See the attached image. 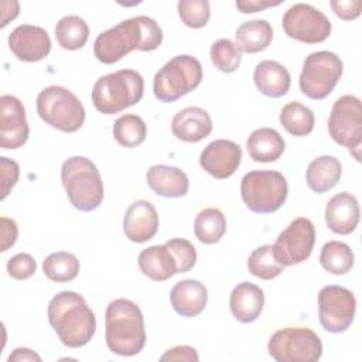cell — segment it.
Returning a JSON list of instances; mask_svg holds the SVG:
<instances>
[{"label": "cell", "mask_w": 362, "mask_h": 362, "mask_svg": "<svg viewBox=\"0 0 362 362\" xmlns=\"http://www.w3.org/2000/svg\"><path fill=\"white\" fill-rule=\"evenodd\" d=\"M163 42V31L156 20L137 16L120 21L100 33L93 44V54L103 64H115L133 49L154 51Z\"/></svg>", "instance_id": "obj_1"}, {"label": "cell", "mask_w": 362, "mask_h": 362, "mask_svg": "<svg viewBox=\"0 0 362 362\" xmlns=\"http://www.w3.org/2000/svg\"><path fill=\"white\" fill-rule=\"evenodd\" d=\"M281 25L284 33L300 42L318 44L331 34V21L328 17L311 4L297 3L287 8Z\"/></svg>", "instance_id": "obj_13"}, {"label": "cell", "mask_w": 362, "mask_h": 362, "mask_svg": "<svg viewBox=\"0 0 362 362\" xmlns=\"http://www.w3.org/2000/svg\"><path fill=\"white\" fill-rule=\"evenodd\" d=\"M181 21L189 28H202L206 25L211 7L206 0H180L177 4Z\"/></svg>", "instance_id": "obj_37"}, {"label": "cell", "mask_w": 362, "mask_h": 362, "mask_svg": "<svg viewBox=\"0 0 362 362\" xmlns=\"http://www.w3.org/2000/svg\"><path fill=\"white\" fill-rule=\"evenodd\" d=\"M359 216L358 199L351 192H338L325 205V223L334 233H352L359 223Z\"/></svg>", "instance_id": "obj_19"}, {"label": "cell", "mask_w": 362, "mask_h": 362, "mask_svg": "<svg viewBox=\"0 0 362 362\" xmlns=\"http://www.w3.org/2000/svg\"><path fill=\"white\" fill-rule=\"evenodd\" d=\"M279 119L281 126L290 134L297 137L310 134L315 124V117L313 110L297 100L284 105L280 110Z\"/></svg>", "instance_id": "obj_31"}, {"label": "cell", "mask_w": 362, "mask_h": 362, "mask_svg": "<svg viewBox=\"0 0 362 362\" xmlns=\"http://www.w3.org/2000/svg\"><path fill=\"white\" fill-rule=\"evenodd\" d=\"M281 1H259V0H239L236 1V8L243 13H256L260 10H264L267 7H273V6H279Z\"/></svg>", "instance_id": "obj_44"}, {"label": "cell", "mask_w": 362, "mask_h": 362, "mask_svg": "<svg viewBox=\"0 0 362 362\" xmlns=\"http://www.w3.org/2000/svg\"><path fill=\"white\" fill-rule=\"evenodd\" d=\"M273 40V28L266 20H249L235 31V44L240 52L256 54L266 49Z\"/></svg>", "instance_id": "obj_28"}, {"label": "cell", "mask_w": 362, "mask_h": 362, "mask_svg": "<svg viewBox=\"0 0 362 362\" xmlns=\"http://www.w3.org/2000/svg\"><path fill=\"white\" fill-rule=\"evenodd\" d=\"M284 266L273 255L272 245L256 247L247 257V270L257 279L272 280L283 272Z\"/></svg>", "instance_id": "obj_35"}, {"label": "cell", "mask_w": 362, "mask_h": 362, "mask_svg": "<svg viewBox=\"0 0 362 362\" xmlns=\"http://www.w3.org/2000/svg\"><path fill=\"white\" fill-rule=\"evenodd\" d=\"M211 61L221 72H235L242 61V52L236 44L228 38H221L211 45Z\"/></svg>", "instance_id": "obj_36"}, {"label": "cell", "mask_w": 362, "mask_h": 362, "mask_svg": "<svg viewBox=\"0 0 362 362\" xmlns=\"http://www.w3.org/2000/svg\"><path fill=\"white\" fill-rule=\"evenodd\" d=\"M137 263L141 273L154 281H165L178 273L177 260L165 243L143 249Z\"/></svg>", "instance_id": "obj_24"}, {"label": "cell", "mask_w": 362, "mask_h": 362, "mask_svg": "<svg viewBox=\"0 0 362 362\" xmlns=\"http://www.w3.org/2000/svg\"><path fill=\"white\" fill-rule=\"evenodd\" d=\"M21 361H41V356L34 352L30 348H16L10 356H8V362H21Z\"/></svg>", "instance_id": "obj_45"}, {"label": "cell", "mask_w": 362, "mask_h": 362, "mask_svg": "<svg viewBox=\"0 0 362 362\" xmlns=\"http://www.w3.org/2000/svg\"><path fill=\"white\" fill-rule=\"evenodd\" d=\"M201 81V62L192 55H177L156 72L153 92L158 100L171 103L197 89Z\"/></svg>", "instance_id": "obj_6"}, {"label": "cell", "mask_w": 362, "mask_h": 362, "mask_svg": "<svg viewBox=\"0 0 362 362\" xmlns=\"http://www.w3.org/2000/svg\"><path fill=\"white\" fill-rule=\"evenodd\" d=\"M37 270L35 259L28 253H17L7 262V272L16 280H27Z\"/></svg>", "instance_id": "obj_39"}, {"label": "cell", "mask_w": 362, "mask_h": 362, "mask_svg": "<svg viewBox=\"0 0 362 362\" xmlns=\"http://www.w3.org/2000/svg\"><path fill=\"white\" fill-rule=\"evenodd\" d=\"M160 361H187V362H197L199 361L198 352L195 348L189 345H178L174 346L168 351H165L161 356Z\"/></svg>", "instance_id": "obj_42"}, {"label": "cell", "mask_w": 362, "mask_h": 362, "mask_svg": "<svg viewBox=\"0 0 362 362\" xmlns=\"http://www.w3.org/2000/svg\"><path fill=\"white\" fill-rule=\"evenodd\" d=\"M287 194V180L279 171H249L240 181L242 199L256 214H272L277 211L286 202Z\"/></svg>", "instance_id": "obj_8"}, {"label": "cell", "mask_w": 362, "mask_h": 362, "mask_svg": "<svg viewBox=\"0 0 362 362\" xmlns=\"http://www.w3.org/2000/svg\"><path fill=\"white\" fill-rule=\"evenodd\" d=\"M226 232V219L221 209L205 208L194 221V233L199 242L214 245L222 239Z\"/></svg>", "instance_id": "obj_30"}, {"label": "cell", "mask_w": 362, "mask_h": 362, "mask_svg": "<svg viewBox=\"0 0 362 362\" xmlns=\"http://www.w3.org/2000/svg\"><path fill=\"white\" fill-rule=\"evenodd\" d=\"M30 136L23 102L13 95L0 98V146L6 150L20 148Z\"/></svg>", "instance_id": "obj_15"}, {"label": "cell", "mask_w": 362, "mask_h": 362, "mask_svg": "<svg viewBox=\"0 0 362 362\" xmlns=\"http://www.w3.org/2000/svg\"><path fill=\"white\" fill-rule=\"evenodd\" d=\"M264 305L263 290L250 283L242 281L233 287L229 298V307L232 315L243 324L253 322L257 320Z\"/></svg>", "instance_id": "obj_23"}, {"label": "cell", "mask_w": 362, "mask_h": 362, "mask_svg": "<svg viewBox=\"0 0 362 362\" xmlns=\"http://www.w3.org/2000/svg\"><path fill=\"white\" fill-rule=\"evenodd\" d=\"M144 93V79L133 69H119L100 76L92 89V103L103 115L119 113L139 103Z\"/></svg>", "instance_id": "obj_4"}, {"label": "cell", "mask_w": 362, "mask_h": 362, "mask_svg": "<svg viewBox=\"0 0 362 362\" xmlns=\"http://www.w3.org/2000/svg\"><path fill=\"white\" fill-rule=\"evenodd\" d=\"M267 351L277 362H317L322 355V342L310 328L287 327L270 337Z\"/></svg>", "instance_id": "obj_10"}, {"label": "cell", "mask_w": 362, "mask_h": 362, "mask_svg": "<svg viewBox=\"0 0 362 362\" xmlns=\"http://www.w3.org/2000/svg\"><path fill=\"white\" fill-rule=\"evenodd\" d=\"M0 168H1V199H4L11 188L17 184L20 175V167L14 160L8 157H0Z\"/></svg>", "instance_id": "obj_40"}, {"label": "cell", "mask_w": 362, "mask_h": 362, "mask_svg": "<svg viewBox=\"0 0 362 362\" xmlns=\"http://www.w3.org/2000/svg\"><path fill=\"white\" fill-rule=\"evenodd\" d=\"M170 301L174 311L181 317H197L206 307L208 290L199 280L185 279L173 286Z\"/></svg>", "instance_id": "obj_21"}, {"label": "cell", "mask_w": 362, "mask_h": 362, "mask_svg": "<svg viewBox=\"0 0 362 362\" xmlns=\"http://www.w3.org/2000/svg\"><path fill=\"white\" fill-rule=\"evenodd\" d=\"M105 338L109 351L120 356L137 355L144 348V318L136 303L127 298L109 303L105 313Z\"/></svg>", "instance_id": "obj_3"}, {"label": "cell", "mask_w": 362, "mask_h": 362, "mask_svg": "<svg viewBox=\"0 0 362 362\" xmlns=\"http://www.w3.org/2000/svg\"><path fill=\"white\" fill-rule=\"evenodd\" d=\"M329 6L341 20H355L362 11L361 0H332L329 1Z\"/></svg>", "instance_id": "obj_41"}, {"label": "cell", "mask_w": 362, "mask_h": 362, "mask_svg": "<svg viewBox=\"0 0 362 362\" xmlns=\"http://www.w3.org/2000/svg\"><path fill=\"white\" fill-rule=\"evenodd\" d=\"M253 81L260 93L269 98L284 96L291 83L290 72L277 61L264 59L259 62L253 72Z\"/></svg>", "instance_id": "obj_25"}, {"label": "cell", "mask_w": 362, "mask_h": 362, "mask_svg": "<svg viewBox=\"0 0 362 362\" xmlns=\"http://www.w3.org/2000/svg\"><path fill=\"white\" fill-rule=\"evenodd\" d=\"M342 174V165L334 156H321L314 158L305 173L307 185L311 191L322 194L334 188Z\"/></svg>", "instance_id": "obj_27"}, {"label": "cell", "mask_w": 362, "mask_h": 362, "mask_svg": "<svg viewBox=\"0 0 362 362\" xmlns=\"http://www.w3.org/2000/svg\"><path fill=\"white\" fill-rule=\"evenodd\" d=\"M320 263L322 269L331 274H345L354 266V252L344 242L328 240L321 247Z\"/></svg>", "instance_id": "obj_32"}, {"label": "cell", "mask_w": 362, "mask_h": 362, "mask_svg": "<svg viewBox=\"0 0 362 362\" xmlns=\"http://www.w3.org/2000/svg\"><path fill=\"white\" fill-rule=\"evenodd\" d=\"M0 226H1V246L0 250L6 252L8 247H11L18 236V228L14 219H10L7 216L0 218Z\"/></svg>", "instance_id": "obj_43"}, {"label": "cell", "mask_w": 362, "mask_h": 362, "mask_svg": "<svg viewBox=\"0 0 362 362\" xmlns=\"http://www.w3.org/2000/svg\"><path fill=\"white\" fill-rule=\"evenodd\" d=\"M356 298L342 286H325L318 293V318L322 328L332 334L345 332L355 317Z\"/></svg>", "instance_id": "obj_12"}, {"label": "cell", "mask_w": 362, "mask_h": 362, "mask_svg": "<svg viewBox=\"0 0 362 362\" xmlns=\"http://www.w3.org/2000/svg\"><path fill=\"white\" fill-rule=\"evenodd\" d=\"M146 136L147 126L144 120L137 115H123L117 117L113 123V137L123 147H137L146 140Z\"/></svg>", "instance_id": "obj_34"}, {"label": "cell", "mask_w": 362, "mask_h": 362, "mask_svg": "<svg viewBox=\"0 0 362 362\" xmlns=\"http://www.w3.org/2000/svg\"><path fill=\"white\" fill-rule=\"evenodd\" d=\"M250 158L256 163H272L284 153L286 143L281 134L272 127H260L250 133L246 140Z\"/></svg>", "instance_id": "obj_26"}, {"label": "cell", "mask_w": 362, "mask_h": 362, "mask_svg": "<svg viewBox=\"0 0 362 362\" xmlns=\"http://www.w3.org/2000/svg\"><path fill=\"white\" fill-rule=\"evenodd\" d=\"M8 48L17 59L37 62L49 54L51 40L42 27L21 24L10 33Z\"/></svg>", "instance_id": "obj_17"}, {"label": "cell", "mask_w": 362, "mask_h": 362, "mask_svg": "<svg viewBox=\"0 0 362 362\" xmlns=\"http://www.w3.org/2000/svg\"><path fill=\"white\" fill-rule=\"evenodd\" d=\"M165 245L177 260L178 273H187L195 266L197 250L189 240L182 238H175V239L167 240Z\"/></svg>", "instance_id": "obj_38"}, {"label": "cell", "mask_w": 362, "mask_h": 362, "mask_svg": "<svg viewBox=\"0 0 362 362\" xmlns=\"http://www.w3.org/2000/svg\"><path fill=\"white\" fill-rule=\"evenodd\" d=\"M79 260L69 252H54L48 255L42 262L44 274L55 283L72 281L79 273Z\"/></svg>", "instance_id": "obj_33"}, {"label": "cell", "mask_w": 362, "mask_h": 362, "mask_svg": "<svg viewBox=\"0 0 362 362\" xmlns=\"http://www.w3.org/2000/svg\"><path fill=\"white\" fill-rule=\"evenodd\" d=\"M61 181L74 208L90 212L103 201V182L96 165L83 156L69 157L62 163Z\"/></svg>", "instance_id": "obj_5"}, {"label": "cell", "mask_w": 362, "mask_h": 362, "mask_svg": "<svg viewBox=\"0 0 362 362\" xmlns=\"http://www.w3.org/2000/svg\"><path fill=\"white\" fill-rule=\"evenodd\" d=\"M48 321L59 341L69 348L86 345L96 331V317L75 291H61L48 304Z\"/></svg>", "instance_id": "obj_2"}, {"label": "cell", "mask_w": 362, "mask_h": 362, "mask_svg": "<svg viewBox=\"0 0 362 362\" xmlns=\"http://www.w3.org/2000/svg\"><path fill=\"white\" fill-rule=\"evenodd\" d=\"M55 38L64 49L75 51L82 48L89 37V27L79 16H65L55 25Z\"/></svg>", "instance_id": "obj_29"}, {"label": "cell", "mask_w": 362, "mask_h": 362, "mask_svg": "<svg viewBox=\"0 0 362 362\" xmlns=\"http://www.w3.org/2000/svg\"><path fill=\"white\" fill-rule=\"evenodd\" d=\"M242 161V148L238 143L226 139L211 141L199 156V165L218 180L230 177Z\"/></svg>", "instance_id": "obj_16"}, {"label": "cell", "mask_w": 362, "mask_h": 362, "mask_svg": "<svg viewBox=\"0 0 362 362\" xmlns=\"http://www.w3.org/2000/svg\"><path fill=\"white\" fill-rule=\"evenodd\" d=\"M37 113L51 127L64 133L79 130L85 122L82 102L66 88L52 85L37 96Z\"/></svg>", "instance_id": "obj_7"}, {"label": "cell", "mask_w": 362, "mask_h": 362, "mask_svg": "<svg viewBox=\"0 0 362 362\" xmlns=\"http://www.w3.org/2000/svg\"><path fill=\"white\" fill-rule=\"evenodd\" d=\"M328 132L335 143L348 147L356 161H361L362 105L359 98L344 95L334 102L328 117Z\"/></svg>", "instance_id": "obj_11"}, {"label": "cell", "mask_w": 362, "mask_h": 362, "mask_svg": "<svg viewBox=\"0 0 362 362\" xmlns=\"http://www.w3.org/2000/svg\"><path fill=\"white\" fill-rule=\"evenodd\" d=\"M315 243V228L305 216L293 219L281 230L273 246V255L283 266H293L307 260Z\"/></svg>", "instance_id": "obj_14"}, {"label": "cell", "mask_w": 362, "mask_h": 362, "mask_svg": "<svg viewBox=\"0 0 362 362\" xmlns=\"http://www.w3.org/2000/svg\"><path fill=\"white\" fill-rule=\"evenodd\" d=\"M344 64L331 51H317L305 57L300 74V90L310 99L327 98L342 76Z\"/></svg>", "instance_id": "obj_9"}, {"label": "cell", "mask_w": 362, "mask_h": 362, "mask_svg": "<svg viewBox=\"0 0 362 362\" xmlns=\"http://www.w3.org/2000/svg\"><path fill=\"white\" fill-rule=\"evenodd\" d=\"M147 185L160 197L181 198L187 195L189 181L187 174L178 167L156 164L147 170Z\"/></svg>", "instance_id": "obj_22"}, {"label": "cell", "mask_w": 362, "mask_h": 362, "mask_svg": "<svg viewBox=\"0 0 362 362\" xmlns=\"http://www.w3.org/2000/svg\"><path fill=\"white\" fill-rule=\"evenodd\" d=\"M171 132L181 141L198 143L212 132V119L205 109L188 106L174 115Z\"/></svg>", "instance_id": "obj_20"}, {"label": "cell", "mask_w": 362, "mask_h": 362, "mask_svg": "<svg viewBox=\"0 0 362 362\" xmlns=\"http://www.w3.org/2000/svg\"><path fill=\"white\" fill-rule=\"evenodd\" d=\"M158 214L154 205L146 199H137L126 209L123 232L134 243H144L158 230Z\"/></svg>", "instance_id": "obj_18"}]
</instances>
